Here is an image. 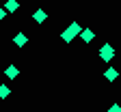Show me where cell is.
<instances>
[{
    "instance_id": "6da1fadb",
    "label": "cell",
    "mask_w": 121,
    "mask_h": 112,
    "mask_svg": "<svg viewBox=\"0 0 121 112\" xmlns=\"http://www.w3.org/2000/svg\"><path fill=\"white\" fill-rule=\"evenodd\" d=\"M80 33H82L80 24H78V22H71V24H69V26H67V28L63 30V33H60V39H63L65 43H71V41H73L76 37H78Z\"/></svg>"
},
{
    "instance_id": "7a4b0ae2",
    "label": "cell",
    "mask_w": 121,
    "mask_h": 112,
    "mask_svg": "<svg viewBox=\"0 0 121 112\" xmlns=\"http://www.w3.org/2000/svg\"><path fill=\"white\" fill-rule=\"evenodd\" d=\"M99 58H102L104 62H110V60L115 58V47H112L110 43H104V45L99 47Z\"/></svg>"
},
{
    "instance_id": "3957f363",
    "label": "cell",
    "mask_w": 121,
    "mask_h": 112,
    "mask_svg": "<svg viewBox=\"0 0 121 112\" xmlns=\"http://www.w3.org/2000/svg\"><path fill=\"white\" fill-rule=\"evenodd\" d=\"M13 43L17 45V47H24V45L28 43V37H26L24 33H15V37H13Z\"/></svg>"
},
{
    "instance_id": "277c9868",
    "label": "cell",
    "mask_w": 121,
    "mask_h": 112,
    "mask_svg": "<svg viewBox=\"0 0 121 112\" xmlns=\"http://www.w3.org/2000/svg\"><path fill=\"white\" fill-rule=\"evenodd\" d=\"M80 39H82L84 43H91V41L95 39V33H93V30H91V28H84L82 33H80Z\"/></svg>"
},
{
    "instance_id": "5b68a950",
    "label": "cell",
    "mask_w": 121,
    "mask_h": 112,
    "mask_svg": "<svg viewBox=\"0 0 121 112\" xmlns=\"http://www.w3.org/2000/svg\"><path fill=\"white\" fill-rule=\"evenodd\" d=\"M33 20H35L37 24H41V22H45V20H48V13H45L43 9H37V11L33 13Z\"/></svg>"
},
{
    "instance_id": "8992f818",
    "label": "cell",
    "mask_w": 121,
    "mask_h": 112,
    "mask_svg": "<svg viewBox=\"0 0 121 112\" xmlns=\"http://www.w3.org/2000/svg\"><path fill=\"white\" fill-rule=\"evenodd\" d=\"M104 78L108 80V82H115V80L119 78V71H117V69H112V67H108V69L104 71Z\"/></svg>"
},
{
    "instance_id": "52a82bcc",
    "label": "cell",
    "mask_w": 121,
    "mask_h": 112,
    "mask_svg": "<svg viewBox=\"0 0 121 112\" xmlns=\"http://www.w3.org/2000/svg\"><path fill=\"white\" fill-rule=\"evenodd\" d=\"M4 73H7V78H9V80H15V78H17V73H20V69L15 67V65H7Z\"/></svg>"
},
{
    "instance_id": "ba28073f",
    "label": "cell",
    "mask_w": 121,
    "mask_h": 112,
    "mask_svg": "<svg viewBox=\"0 0 121 112\" xmlns=\"http://www.w3.org/2000/svg\"><path fill=\"white\" fill-rule=\"evenodd\" d=\"M2 7L7 9V13H15L20 9V2H17V0H7V4H2Z\"/></svg>"
},
{
    "instance_id": "9c48e42d",
    "label": "cell",
    "mask_w": 121,
    "mask_h": 112,
    "mask_svg": "<svg viewBox=\"0 0 121 112\" xmlns=\"http://www.w3.org/2000/svg\"><path fill=\"white\" fill-rule=\"evenodd\" d=\"M9 95H11V88L7 84H0V99H7Z\"/></svg>"
},
{
    "instance_id": "30bf717a",
    "label": "cell",
    "mask_w": 121,
    "mask_h": 112,
    "mask_svg": "<svg viewBox=\"0 0 121 112\" xmlns=\"http://www.w3.org/2000/svg\"><path fill=\"white\" fill-rule=\"evenodd\" d=\"M108 112H121V106H119V104H112V106L108 108Z\"/></svg>"
},
{
    "instance_id": "8fae6325",
    "label": "cell",
    "mask_w": 121,
    "mask_h": 112,
    "mask_svg": "<svg viewBox=\"0 0 121 112\" xmlns=\"http://www.w3.org/2000/svg\"><path fill=\"white\" fill-rule=\"evenodd\" d=\"M4 17H7V9L0 7V20H4Z\"/></svg>"
}]
</instances>
